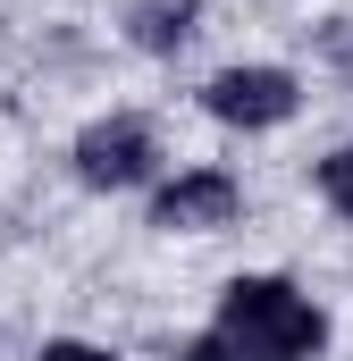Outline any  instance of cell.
Returning <instances> with one entry per match:
<instances>
[{"label":"cell","instance_id":"8992f818","mask_svg":"<svg viewBox=\"0 0 353 361\" xmlns=\"http://www.w3.org/2000/svg\"><path fill=\"white\" fill-rule=\"evenodd\" d=\"M42 361H109V353H92V345H51Z\"/></svg>","mask_w":353,"mask_h":361},{"label":"cell","instance_id":"3957f363","mask_svg":"<svg viewBox=\"0 0 353 361\" xmlns=\"http://www.w3.org/2000/svg\"><path fill=\"white\" fill-rule=\"evenodd\" d=\"M76 169L92 185H135L152 169V135L135 126V118H109V126H92L85 143H76Z\"/></svg>","mask_w":353,"mask_h":361},{"label":"cell","instance_id":"277c9868","mask_svg":"<svg viewBox=\"0 0 353 361\" xmlns=\"http://www.w3.org/2000/svg\"><path fill=\"white\" fill-rule=\"evenodd\" d=\"M227 210H236V185L227 177H176L152 219H160V227H219Z\"/></svg>","mask_w":353,"mask_h":361},{"label":"cell","instance_id":"7a4b0ae2","mask_svg":"<svg viewBox=\"0 0 353 361\" xmlns=\"http://www.w3.org/2000/svg\"><path fill=\"white\" fill-rule=\"evenodd\" d=\"M210 109H219L227 126H277V118L294 109V85H286L277 68H227V76L210 85Z\"/></svg>","mask_w":353,"mask_h":361},{"label":"cell","instance_id":"6da1fadb","mask_svg":"<svg viewBox=\"0 0 353 361\" xmlns=\"http://www.w3.org/2000/svg\"><path fill=\"white\" fill-rule=\"evenodd\" d=\"M311 345H320V311L277 277H244L227 286L219 328L193 345V361H303Z\"/></svg>","mask_w":353,"mask_h":361},{"label":"cell","instance_id":"5b68a950","mask_svg":"<svg viewBox=\"0 0 353 361\" xmlns=\"http://www.w3.org/2000/svg\"><path fill=\"white\" fill-rule=\"evenodd\" d=\"M320 185H328V202H337V210L353 219V152H337V160L320 169Z\"/></svg>","mask_w":353,"mask_h":361}]
</instances>
